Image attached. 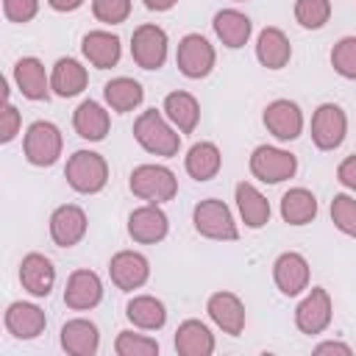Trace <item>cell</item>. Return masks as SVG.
Instances as JSON below:
<instances>
[{
	"label": "cell",
	"instance_id": "cell-11",
	"mask_svg": "<svg viewBox=\"0 0 356 356\" xmlns=\"http://www.w3.org/2000/svg\"><path fill=\"white\" fill-rule=\"evenodd\" d=\"M309 278H312L309 261H306V256L298 253V250H284V253L273 261V281H275L278 292L286 295V298H295V295H300L303 289H309Z\"/></svg>",
	"mask_w": 356,
	"mask_h": 356
},
{
	"label": "cell",
	"instance_id": "cell-26",
	"mask_svg": "<svg viewBox=\"0 0 356 356\" xmlns=\"http://www.w3.org/2000/svg\"><path fill=\"white\" fill-rule=\"evenodd\" d=\"M86 83H89V72H86V67L78 58L64 56V58H58L53 64V72H50V89H53V95H58V97H75V95H81L86 89Z\"/></svg>",
	"mask_w": 356,
	"mask_h": 356
},
{
	"label": "cell",
	"instance_id": "cell-30",
	"mask_svg": "<svg viewBox=\"0 0 356 356\" xmlns=\"http://www.w3.org/2000/svg\"><path fill=\"white\" fill-rule=\"evenodd\" d=\"M184 167H186L189 178L211 181L222 167V153L214 142H195L184 156Z\"/></svg>",
	"mask_w": 356,
	"mask_h": 356
},
{
	"label": "cell",
	"instance_id": "cell-18",
	"mask_svg": "<svg viewBox=\"0 0 356 356\" xmlns=\"http://www.w3.org/2000/svg\"><path fill=\"white\" fill-rule=\"evenodd\" d=\"M3 325L14 339H36L44 331L47 317L36 303L14 300V303H8L6 314H3Z\"/></svg>",
	"mask_w": 356,
	"mask_h": 356
},
{
	"label": "cell",
	"instance_id": "cell-4",
	"mask_svg": "<svg viewBox=\"0 0 356 356\" xmlns=\"http://www.w3.org/2000/svg\"><path fill=\"white\" fill-rule=\"evenodd\" d=\"M64 150V136L58 131V125L47 122V120H36L28 125L25 139H22V153L25 161L33 167H53L58 161Z\"/></svg>",
	"mask_w": 356,
	"mask_h": 356
},
{
	"label": "cell",
	"instance_id": "cell-20",
	"mask_svg": "<svg viewBox=\"0 0 356 356\" xmlns=\"http://www.w3.org/2000/svg\"><path fill=\"white\" fill-rule=\"evenodd\" d=\"M14 83L19 89L22 97L39 103V100H47L50 97V75L44 70V64L36 58V56H25L14 64Z\"/></svg>",
	"mask_w": 356,
	"mask_h": 356
},
{
	"label": "cell",
	"instance_id": "cell-44",
	"mask_svg": "<svg viewBox=\"0 0 356 356\" xmlns=\"http://www.w3.org/2000/svg\"><path fill=\"white\" fill-rule=\"evenodd\" d=\"M142 3H145L147 11H170L178 0H142Z\"/></svg>",
	"mask_w": 356,
	"mask_h": 356
},
{
	"label": "cell",
	"instance_id": "cell-35",
	"mask_svg": "<svg viewBox=\"0 0 356 356\" xmlns=\"http://www.w3.org/2000/svg\"><path fill=\"white\" fill-rule=\"evenodd\" d=\"M114 353L117 356H159V342L145 334L120 331L114 339Z\"/></svg>",
	"mask_w": 356,
	"mask_h": 356
},
{
	"label": "cell",
	"instance_id": "cell-37",
	"mask_svg": "<svg viewBox=\"0 0 356 356\" xmlns=\"http://www.w3.org/2000/svg\"><path fill=\"white\" fill-rule=\"evenodd\" d=\"M331 67L337 75L356 81V36H342L331 50Z\"/></svg>",
	"mask_w": 356,
	"mask_h": 356
},
{
	"label": "cell",
	"instance_id": "cell-45",
	"mask_svg": "<svg viewBox=\"0 0 356 356\" xmlns=\"http://www.w3.org/2000/svg\"><path fill=\"white\" fill-rule=\"evenodd\" d=\"M234 3H245V0H234Z\"/></svg>",
	"mask_w": 356,
	"mask_h": 356
},
{
	"label": "cell",
	"instance_id": "cell-21",
	"mask_svg": "<svg viewBox=\"0 0 356 356\" xmlns=\"http://www.w3.org/2000/svg\"><path fill=\"white\" fill-rule=\"evenodd\" d=\"M81 53L92 67L111 70L122 56V44H120V36L111 31H89L81 39Z\"/></svg>",
	"mask_w": 356,
	"mask_h": 356
},
{
	"label": "cell",
	"instance_id": "cell-33",
	"mask_svg": "<svg viewBox=\"0 0 356 356\" xmlns=\"http://www.w3.org/2000/svg\"><path fill=\"white\" fill-rule=\"evenodd\" d=\"M281 217L289 225H309L317 217V197L306 186H292L281 197Z\"/></svg>",
	"mask_w": 356,
	"mask_h": 356
},
{
	"label": "cell",
	"instance_id": "cell-43",
	"mask_svg": "<svg viewBox=\"0 0 356 356\" xmlns=\"http://www.w3.org/2000/svg\"><path fill=\"white\" fill-rule=\"evenodd\" d=\"M86 0H47V6L53 8V11H61V14H67V11H75V8H81Z\"/></svg>",
	"mask_w": 356,
	"mask_h": 356
},
{
	"label": "cell",
	"instance_id": "cell-41",
	"mask_svg": "<svg viewBox=\"0 0 356 356\" xmlns=\"http://www.w3.org/2000/svg\"><path fill=\"white\" fill-rule=\"evenodd\" d=\"M337 181H339L345 189L356 192V153L339 161V167H337Z\"/></svg>",
	"mask_w": 356,
	"mask_h": 356
},
{
	"label": "cell",
	"instance_id": "cell-2",
	"mask_svg": "<svg viewBox=\"0 0 356 356\" xmlns=\"http://www.w3.org/2000/svg\"><path fill=\"white\" fill-rule=\"evenodd\" d=\"M64 178L78 195H97L108 184V164L95 150H75L67 159Z\"/></svg>",
	"mask_w": 356,
	"mask_h": 356
},
{
	"label": "cell",
	"instance_id": "cell-28",
	"mask_svg": "<svg viewBox=\"0 0 356 356\" xmlns=\"http://www.w3.org/2000/svg\"><path fill=\"white\" fill-rule=\"evenodd\" d=\"M175 350L181 356H211L214 353V334L203 320H184L175 328Z\"/></svg>",
	"mask_w": 356,
	"mask_h": 356
},
{
	"label": "cell",
	"instance_id": "cell-15",
	"mask_svg": "<svg viewBox=\"0 0 356 356\" xmlns=\"http://www.w3.org/2000/svg\"><path fill=\"white\" fill-rule=\"evenodd\" d=\"M206 312L211 317V323L228 334V337H239L245 331V303L239 300V295L228 292V289H220L214 295H209L206 300Z\"/></svg>",
	"mask_w": 356,
	"mask_h": 356
},
{
	"label": "cell",
	"instance_id": "cell-29",
	"mask_svg": "<svg viewBox=\"0 0 356 356\" xmlns=\"http://www.w3.org/2000/svg\"><path fill=\"white\" fill-rule=\"evenodd\" d=\"M164 117L181 131V134H192L200 122V103L195 95L184 92V89H175L164 97Z\"/></svg>",
	"mask_w": 356,
	"mask_h": 356
},
{
	"label": "cell",
	"instance_id": "cell-40",
	"mask_svg": "<svg viewBox=\"0 0 356 356\" xmlns=\"http://www.w3.org/2000/svg\"><path fill=\"white\" fill-rule=\"evenodd\" d=\"M19 128H22V117H19V111L14 108V103H3V111H0V142L3 145H8L17 134H19Z\"/></svg>",
	"mask_w": 356,
	"mask_h": 356
},
{
	"label": "cell",
	"instance_id": "cell-23",
	"mask_svg": "<svg viewBox=\"0 0 356 356\" xmlns=\"http://www.w3.org/2000/svg\"><path fill=\"white\" fill-rule=\"evenodd\" d=\"M256 58L261 67L267 70H284L292 58V44L286 39V33L275 25H267L259 31V39H256Z\"/></svg>",
	"mask_w": 356,
	"mask_h": 356
},
{
	"label": "cell",
	"instance_id": "cell-19",
	"mask_svg": "<svg viewBox=\"0 0 356 356\" xmlns=\"http://www.w3.org/2000/svg\"><path fill=\"white\" fill-rule=\"evenodd\" d=\"M19 284L33 298H47L56 284V267L44 253H28L19 261Z\"/></svg>",
	"mask_w": 356,
	"mask_h": 356
},
{
	"label": "cell",
	"instance_id": "cell-17",
	"mask_svg": "<svg viewBox=\"0 0 356 356\" xmlns=\"http://www.w3.org/2000/svg\"><path fill=\"white\" fill-rule=\"evenodd\" d=\"M103 300V281L95 270H75L64 286V303L72 312H89Z\"/></svg>",
	"mask_w": 356,
	"mask_h": 356
},
{
	"label": "cell",
	"instance_id": "cell-31",
	"mask_svg": "<svg viewBox=\"0 0 356 356\" xmlns=\"http://www.w3.org/2000/svg\"><path fill=\"white\" fill-rule=\"evenodd\" d=\"M125 317L142 331H159L167 323V306L153 295H134L125 306Z\"/></svg>",
	"mask_w": 356,
	"mask_h": 356
},
{
	"label": "cell",
	"instance_id": "cell-9",
	"mask_svg": "<svg viewBox=\"0 0 356 356\" xmlns=\"http://www.w3.org/2000/svg\"><path fill=\"white\" fill-rule=\"evenodd\" d=\"M348 134V117L342 106L337 103H323L312 114V142L317 150H337L345 142Z\"/></svg>",
	"mask_w": 356,
	"mask_h": 356
},
{
	"label": "cell",
	"instance_id": "cell-14",
	"mask_svg": "<svg viewBox=\"0 0 356 356\" xmlns=\"http://www.w3.org/2000/svg\"><path fill=\"white\" fill-rule=\"evenodd\" d=\"M170 220L159 203H145L128 214V236L139 245H156L167 236Z\"/></svg>",
	"mask_w": 356,
	"mask_h": 356
},
{
	"label": "cell",
	"instance_id": "cell-12",
	"mask_svg": "<svg viewBox=\"0 0 356 356\" xmlns=\"http://www.w3.org/2000/svg\"><path fill=\"white\" fill-rule=\"evenodd\" d=\"M264 128L278 139V142H292L303 134V111L295 100H286V97H278L273 103H267L264 114Z\"/></svg>",
	"mask_w": 356,
	"mask_h": 356
},
{
	"label": "cell",
	"instance_id": "cell-32",
	"mask_svg": "<svg viewBox=\"0 0 356 356\" xmlns=\"http://www.w3.org/2000/svg\"><path fill=\"white\" fill-rule=\"evenodd\" d=\"M103 100H106V106H108L111 111L128 114V111H134V108L145 100V89H142L139 81L120 75V78H111V81L103 86Z\"/></svg>",
	"mask_w": 356,
	"mask_h": 356
},
{
	"label": "cell",
	"instance_id": "cell-42",
	"mask_svg": "<svg viewBox=\"0 0 356 356\" xmlns=\"http://www.w3.org/2000/svg\"><path fill=\"white\" fill-rule=\"evenodd\" d=\"M314 353H342V356H350L353 350H350V345H345L339 339H325V342L314 345Z\"/></svg>",
	"mask_w": 356,
	"mask_h": 356
},
{
	"label": "cell",
	"instance_id": "cell-8",
	"mask_svg": "<svg viewBox=\"0 0 356 356\" xmlns=\"http://www.w3.org/2000/svg\"><path fill=\"white\" fill-rule=\"evenodd\" d=\"M167 31L145 22L131 33V58L142 70H161L167 61Z\"/></svg>",
	"mask_w": 356,
	"mask_h": 356
},
{
	"label": "cell",
	"instance_id": "cell-36",
	"mask_svg": "<svg viewBox=\"0 0 356 356\" xmlns=\"http://www.w3.org/2000/svg\"><path fill=\"white\" fill-rule=\"evenodd\" d=\"M331 222L350 239H356V197L350 195H334L331 200Z\"/></svg>",
	"mask_w": 356,
	"mask_h": 356
},
{
	"label": "cell",
	"instance_id": "cell-3",
	"mask_svg": "<svg viewBox=\"0 0 356 356\" xmlns=\"http://www.w3.org/2000/svg\"><path fill=\"white\" fill-rule=\"evenodd\" d=\"M128 186L145 203H159L161 206V203H167V200L175 197L178 178L164 164H139V167H134V172L128 178Z\"/></svg>",
	"mask_w": 356,
	"mask_h": 356
},
{
	"label": "cell",
	"instance_id": "cell-16",
	"mask_svg": "<svg viewBox=\"0 0 356 356\" xmlns=\"http://www.w3.org/2000/svg\"><path fill=\"white\" fill-rule=\"evenodd\" d=\"M86 228H89L86 211L75 203H64V206L53 209V214H50V239L58 248L78 245L86 236Z\"/></svg>",
	"mask_w": 356,
	"mask_h": 356
},
{
	"label": "cell",
	"instance_id": "cell-13",
	"mask_svg": "<svg viewBox=\"0 0 356 356\" xmlns=\"http://www.w3.org/2000/svg\"><path fill=\"white\" fill-rule=\"evenodd\" d=\"M108 275H111V281H114L117 289L134 292V289H139V286L147 284V278H150V261L139 250H120L108 261Z\"/></svg>",
	"mask_w": 356,
	"mask_h": 356
},
{
	"label": "cell",
	"instance_id": "cell-5",
	"mask_svg": "<svg viewBox=\"0 0 356 356\" xmlns=\"http://www.w3.org/2000/svg\"><path fill=\"white\" fill-rule=\"evenodd\" d=\"M192 222H195V231L206 239H214V242H236L239 239V228L234 222L231 209L217 197L200 200L192 209Z\"/></svg>",
	"mask_w": 356,
	"mask_h": 356
},
{
	"label": "cell",
	"instance_id": "cell-38",
	"mask_svg": "<svg viewBox=\"0 0 356 356\" xmlns=\"http://www.w3.org/2000/svg\"><path fill=\"white\" fill-rule=\"evenodd\" d=\"M92 14L103 25H120L131 17V0H92Z\"/></svg>",
	"mask_w": 356,
	"mask_h": 356
},
{
	"label": "cell",
	"instance_id": "cell-1",
	"mask_svg": "<svg viewBox=\"0 0 356 356\" xmlns=\"http://www.w3.org/2000/svg\"><path fill=\"white\" fill-rule=\"evenodd\" d=\"M134 139L139 142L142 150H147L150 156H161V159H172L181 150V131L156 108H147L136 117Z\"/></svg>",
	"mask_w": 356,
	"mask_h": 356
},
{
	"label": "cell",
	"instance_id": "cell-27",
	"mask_svg": "<svg viewBox=\"0 0 356 356\" xmlns=\"http://www.w3.org/2000/svg\"><path fill=\"white\" fill-rule=\"evenodd\" d=\"M234 197H236V209H239V217L248 228L259 231L270 222V200L248 181H239L236 189H234Z\"/></svg>",
	"mask_w": 356,
	"mask_h": 356
},
{
	"label": "cell",
	"instance_id": "cell-7",
	"mask_svg": "<svg viewBox=\"0 0 356 356\" xmlns=\"http://www.w3.org/2000/svg\"><path fill=\"white\" fill-rule=\"evenodd\" d=\"M250 172H253V178H259L264 184L289 181L298 172V156L284 147H275V145H259L250 153Z\"/></svg>",
	"mask_w": 356,
	"mask_h": 356
},
{
	"label": "cell",
	"instance_id": "cell-6",
	"mask_svg": "<svg viewBox=\"0 0 356 356\" xmlns=\"http://www.w3.org/2000/svg\"><path fill=\"white\" fill-rule=\"evenodd\" d=\"M214 61H217V53H214V44L200 36V33H186L181 42H178V50H175V64L181 70L184 78L189 81H200L206 78L211 70H214Z\"/></svg>",
	"mask_w": 356,
	"mask_h": 356
},
{
	"label": "cell",
	"instance_id": "cell-10",
	"mask_svg": "<svg viewBox=\"0 0 356 356\" xmlns=\"http://www.w3.org/2000/svg\"><path fill=\"white\" fill-rule=\"evenodd\" d=\"M331 314H334L331 295L323 286H312L309 295L295 309V325H298L300 334L317 337V334H323L331 325Z\"/></svg>",
	"mask_w": 356,
	"mask_h": 356
},
{
	"label": "cell",
	"instance_id": "cell-22",
	"mask_svg": "<svg viewBox=\"0 0 356 356\" xmlns=\"http://www.w3.org/2000/svg\"><path fill=\"white\" fill-rule=\"evenodd\" d=\"M61 348L70 356H95L100 350V331L92 320L75 317L61 325Z\"/></svg>",
	"mask_w": 356,
	"mask_h": 356
},
{
	"label": "cell",
	"instance_id": "cell-34",
	"mask_svg": "<svg viewBox=\"0 0 356 356\" xmlns=\"http://www.w3.org/2000/svg\"><path fill=\"white\" fill-rule=\"evenodd\" d=\"M295 19L300 28L320 31L331 19V0H295Z\"/></svg>",
	"mask_w": 356,
	"mask_h": 356
},
{
	"label": "cell",
	"instance_id": "cell-25",
	"mask_svg": "<svg viewBox=\"0 0 356 356\" xmlns=\"http://www.w3.org/2000/svg\"><path fill=\"white\" fill-rule=\"evenodd\" d=\"M211 25H214L217 39H220L228 50H239V47H245L248 39H250V33H253V22H250V17L242 14V11H236V8H222V11H217Z\"/></svg>",
	"mask_w": 356,
	"mask_h": 356
},
{
	"label": "cell",
	"instance_id": "cell-39",
	"mask_svg": "<svg viewBox=\"0 0 356 356\" xmlns=\"http://www.w3.org/2000/svg\"><path fill=\"white\" fill-rule=\"evenodd\" d=\"M3 14L8 22L25 25L39 14V0H3Z\"/></svg>",
	"mask_w": 356,
	"mask_h": 356
},
{
	"label": "cell",
	"instance_id": "cell-24",
	"mask_svg": "<svg viewBox=\"0 0 356 356\" xmlns=\"http://www.w3.org/2000/svg\"><path fill=\"white\" fill-rule=\"evenodd\" d=\"M72 128L81 139L86 142H103L108 128H111V117L106 111V106H100L97 100H83L75 111H72Z\"/></svg>",
	"mask_w": 356,
	"mask_h": 356
}]
</instances>
